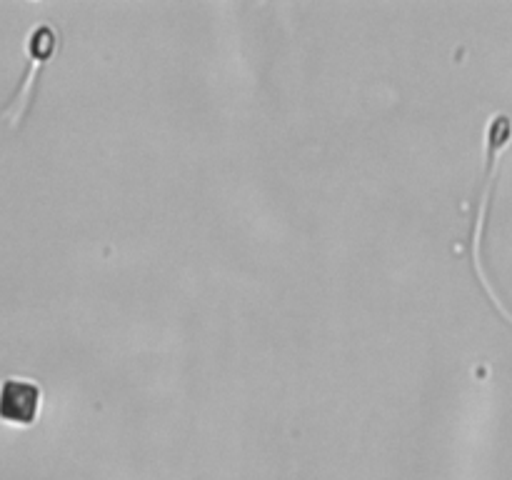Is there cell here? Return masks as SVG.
<instances>
[{
	"mask_svg": "<svg viewBox=\"0 0 512 480\" xmlns=\"http://www.w3.org/2000/svg\"><path fill=\"white\" fill-rule=\"evenodd\" d=\"M510 138H512V118L510 115H495V118L490 120V128H488V170H485V190H483V200H480V213L473 228V253H475V268H478L480 280H483L488 293L495 298V305H498V308L512 320V315L503 305V300H498V295H495L493 288H490V280L483 270V253H480V248H483L485 218H488V205H490V195H493V188H495V175H498L500 155H503V150L510 145Z\"/></svg>",
	"mask_w": 512,
	"mask_h": 480,
	"instance_id": "cell-1",
	"label": "cell"
},
{
	"mask_svg": "<svg viewBox=\"0 0 512 480\" xmlns=\"http://www.w3.org/2000/svg\"><path fill=\"white\" fill-rule=\"evenodd\" d=\"M40 410V388L33 380H5L3 395H0V413L8 423L30 425L38 418Z\"/></svg>",
	"mask_w": 512,
	"mask_h": 480,
	"instance_id": "cell-2",
	"label": "cell"
}]
</instances>
